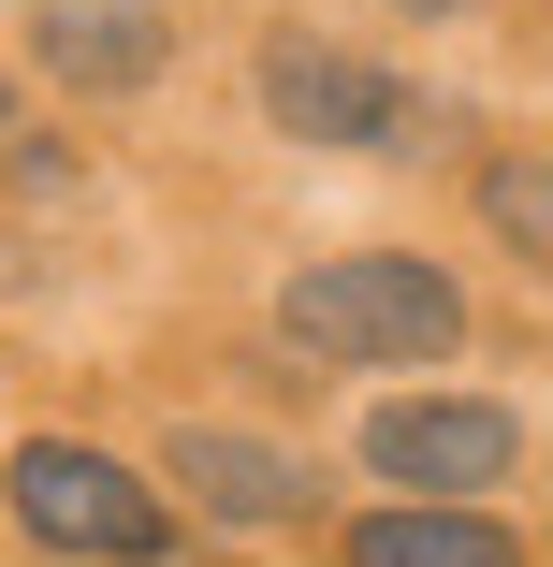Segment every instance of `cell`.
Returning a JSON list of instances; mask_svg holds the SVG:
<instances>
[{"mask_svg": "<svg viewBox=\"0 0 553 567\" xmlns=\"http://www.w3.org/2000/svg\"><path fill=\"white\" fill-rule=\"evenodd\" d=\"M408 16H467V0H408Z\"/></svg>", "mask_w": 553, "mask_h": 567, "instance_id": "9", "label": "cell"}, {"mask_svg": "<svg viewBox=\"0 0 553 567\" xmlns=\"http://www.w3.org/2000/svg\"><path fill=\"white\" fill-rule=\"evenodd\" d=\"M44 59L73 87H146L161 73V0H59V16H44Z\"/></svg>", "mask_w": 553, "mask_h": 567, "instance_id": "6", "label": "cell"}, {"mask_svg": "<svg viewBox=\"0 0 553 567\" xmlns=\"http://www.w3.org/2000/svg\"><path fill=\"white\" fill-rule=\"evenodd\" d=\"M16 524L44 538V553H102V567H146L175 524H161V495L117 466V451H73V436H30L16 451Z\"/></svg>", "mask_w": 553, "mask_h": 567, "instance_id": "2", "label": "cell"}, {"mask_svg": "<svg viewBox=\"0 0 553 567\" xmlns=\"http://www.w3.org/2000/svg\"><path fill=\"white\" fill-rule=\"evenodd\" d=\"M263 102H277V132H306V146H393L408 132V87L379 59H350V44H320V30L263 44Z\"/></svg>", "mask_w": 553, "mask_h": 567, "instance_id": "4", "label": "cell"}, {"mask_svg": "<svg viewBox=\"0 0 553 567\" xmlns=\"http://www.w3.org/2000/svg\"><path fill=\"white\" fill-rule=\"evenodd\" d=\"M175 481H190L218 524H291V509H306V466H291V451L218 436V422H190V436H175Z\"/></svg>", "mask_w": 553, "mask_h": 567, "instance_id": "5", "label": "cell"}, {"mask_svg": "<svg viewBox=\"0 0 553 567\" xmlns=\"http://www.w3.org/2000/svg\"><path fill=\"white\" fill-rule=\"evenodd\" d=\"M350 567H524V553L481 509H379V524H350Z\"/></svg>", "mask_w": 553, "mask_h": 567, "instance_id": "7", "label": "cell"}, {"mask_svg": "<svg viewBox=\"0 0 553 567\" xmlns=\"http://www.w3.org/2000/svg\"><path fill=\"white\" fill-rule=\"evenodd\" d=\"M510 451H524V422L481 408V393H437V408H379L365 422V466L379 481H422L437 509H467L481 481H510Z\"/></svg>", "mask_w": 553, "mask_h": 567, "instance_id": "3", "label": "cell"}, {"mask_svg": "<svg viewBox=\"0 0 553 567\" xmlns=\"http://www.w3.org/2000/svg\"><path fill=\"white\" fill-rule=\"evenodd\" d=\"M277 334L320 364H437L467 334V291L437 262H393V248H350V262H306L277 291Z\"/></svg>", "mask_w": 553, "mask_h": 567, "instance_id": "1", "label": "cell"}, {"mask_svg": "<svg viewBox=\"0 0 553 567\" xmlns=\"http://www.w3.org/2000/svg\"><path fill=\"white\" fill-rule=\"evenodd\" d=\"M0 132H16V102H0Z\"/></svg>", "mask_w": 553, "mask_h": 567, "instance_id": "10", "label": "cell"}, {"mask_svg": "<svg viewBox=\"0 0 553 567\" xmlns=\"http://www.w3.org/2000/svg\"><path fill=\"white\" fill-rule=\"evenodd\" d=\"M495 234H510V248H539V234H553V204H539V161H495Z\"/></svg>", "mask_w": 553, "mask_h": 567, "instance_id": "8", "label": "cell"}]
</instances>
